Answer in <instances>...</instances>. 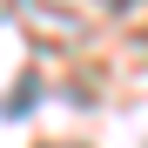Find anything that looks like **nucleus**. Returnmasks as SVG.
<instances>
[{
    "instance_id": "nucleus-1",
    "label": "nucleus",
    "mask_w": 148,
    "mask_h": 148,
    "mask_svg": "<svg viewBox=\"0 0 148 148\" xmlns=\"http://www.w3.org/2000/svg\"><path fill=\"white\" fill-rule=\"evenodd\" d=\"M54 148H74V141H54Z\"/></svg>"
}]
</instances>
